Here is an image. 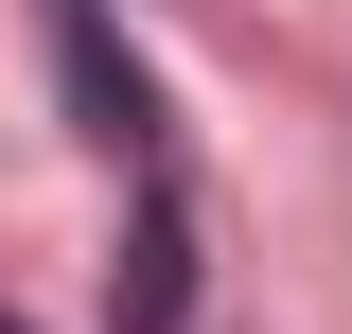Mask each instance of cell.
Here are the masks:
<instances>
[{
	"mask_svg": "<svg viewBox=\"0 0 352 334\" xmlns=\"http://www.w3.org/2000/svg\"><path fill=\"white\" fill-rule=\"evenodd\" d=\"M53 53H71V106H88V141H159V106H141L124 36H106V0H53Z\"/></svg>",
	"mask_w": 352,
	"mask_h": 334,
	"instance_id": "6da1fadb",
	"label": "cell"
},
{
	"mask_svg": "<svg viewBox=\"0 0 352 334\" xmlns=\"http://www.w3.org/2000/svg\"><path fill=\"white\" fill-rule=\"evenodd\" d=\"M176 299H194V229H176V194H159L141 247H124V334H176Z\"/></svg>",
	"mask_w": 352,
	"mask_h": 334,
	"instance_id": "7a4b0ae2",
	"label": "cell"
},
{
	"mask_svg": "<svg viewBox=\"0 0 352 334\" xmlns=\"http://www.w3.org/2000/svg\"><path fill=\"white\" fill-rule=\"evenodd\" d=\"M0 334H18V317H0Z\"/></svg>",
	"mask_w": 352,
	"mask_h": 334,
	"instance_id": "3957f363",
	"label": "cell"
}]
</instances>
